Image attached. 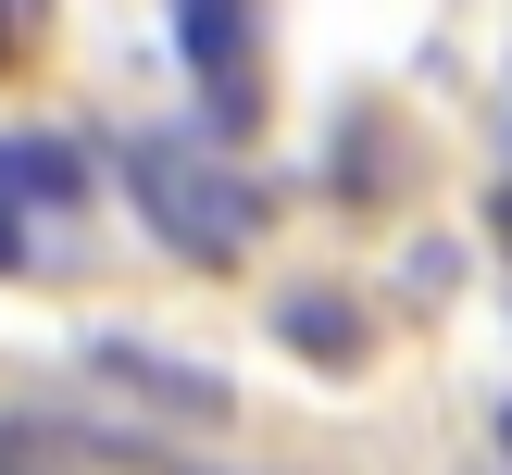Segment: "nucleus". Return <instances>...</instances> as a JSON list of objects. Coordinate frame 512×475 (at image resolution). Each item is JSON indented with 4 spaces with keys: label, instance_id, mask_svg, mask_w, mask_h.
<instances>
[{
    "label": "nucleus",
    "instance_id": "1",
    "mask_svg": "<svg viewBox=\"0 0 512 475\" xmlns=\"http://www.w3.org/2000/svg\"><path fill=\"white\" fill-rule=\"evenodd\" d=\"M113 175H125V200H138V225L175 238L188 263H238V250L263 238V188H250L238 163H213L200 125H138V138H113Z\"/></svg>",
    "mask_w": 512,
    "mask_h": 475
},
{
    "label": "nucleus",
    "instance_id": "2",
    "mask_svg": "<svg viewBox=\"0 0 512 475\" xmlns=\"http://www.w3.org/2000/svg\"><path fill=\"white\" fill-rule=\"evenodd\" d=\"M88 375H100L113 400H138V413H163V425H200V438H213V425L238 413V388H225L213 363H175V350H150V338H113V325L88 338Z\"/></svg>",
    "mask_w": 512,
    "mask_h": 475
},
{
    "label": "nucleus",
    "instance_id": "3",
    "mask_svg": "<svg viewBox=\"0 0 512 475\" xmlns=\"http://www.w3.org/2000/svg\"><path fill=\"white\" fill-rule=\"evenodd\" d=\"M175 50H188L213 125H250V113H263V75H250V0H175Z\"/></svg>",
    "mask_w": 512,
    "mask_h": 475
},
{
    "label": "nucleus",
    "instance_id": "4",
    "mask_svg": "<svg viewBox=\"0 0 512 475\" xmlns=\"http://www.w3.org/2000/svg\"><path fill=\"white\" fill-rule=\"evenodd\" d=\"M275 338H288L300 363L338 375V363H363V300H350V288H288V300H275Z\"/></svg>",
    "mask_w": 512,
    "mask_h": 475
},
{
    "label": "nucleus",
    "instance_id": "5",
    "mask_svg": "<svg viewBox=\"0 0 512 475\" xmlns=\"http://www.w3.org/2000/svg\"><path fill=\"white\" fill-rule=\"evenodd\" d=\"M0 188L38 200V213H75L88 200V150L75 138H0Z\"/></svg>",
    "mask_w": 512,
    "mask_h": 475
},
{
    "label": "nucleus",
    "instance_id": "6",
    "mask_svg": "<svg viewBox=\"0 0 512 475\" xmlns=\"http://www.w3.org/2000/svg\"><path fill=\"white\" fill-rule=\"evenodd\" d=\"M0 275H25V200L0 188Z\"/></svg>",
    "mask_w": 512,
    "mask_h": 475
},
{
    "label": "nucleus",
    "instance_id": "7",
    "mask_svg": "<svg viewBox=\"0 0 512 475\" xmlns=\"http://www.w3.org/2000/svg\"><path fill=\"white\" fill-rule=\"evenodd\" d=\"M500 450H512V413H500Z\"/></svg>",
    "mask_w": 512,
    "mask_h": 475
},
{
    "label": "nucleus",
    "instance_id": "8",
    "mask_svg": "<svg viewBox=\"0 0 512 475\" xmlns=\"http://www.w3.org/2000/svg\"><path fill=\"white\" fill-rule=\"evenodd\" d=\"M0 50H13V38H0Z\"/></svg>",
    "mask_w": 512,
    "mask_h": 475
}]
</instances>
